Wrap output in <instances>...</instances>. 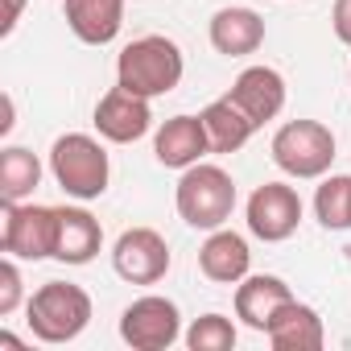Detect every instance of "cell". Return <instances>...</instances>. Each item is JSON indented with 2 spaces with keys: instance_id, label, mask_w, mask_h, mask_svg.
<instances>
[{
  "instance_id": "ac0fdd59",
  "label": "cell",
  "mask_w": 351,
  "mask_h": 351,
  "mask_svg": "<svg viewBox=\"0 0 351 351\" xmlns=\"http://www.w3.org/2000/svg\"><path fill=\"white\" fill-rule=\"evenodd\" d=\"M211 46L228 58H244V54H256L265 46V21L256 9H244V5H232V9H219L211 17Z\"/></svg>"
},
{
  "instance_id": "484cf974",
  "label": "cell",
  "mask_w": 351,
  "mask_h": 351,
  "mask_svg": "<svg viewBox=\"0 0 351 351\" xmlns=\"http://www.w3.org/2000/svg\"><path fill=\"white\" fill-rule=\"evenodd\" d=\"M0 347H9V351H21L25 343H21L17 335H9V330H0Z\"/></svg>"
},
{
  "instance_id": "4316f807",
  "label": "cell",
  "mask_w": 351,
  "mask_h": 351,
  "mask_svg": "<svg viewBox=\"0 0 351 351\" xmlns=\"http://www.w3.org/2000/svg\"><path fill=\"white\" fill-rule=\"evenodd\" d=\"M347 83H351V71H347Z\"/></svg>"
},
{
  "instance_id": "5bb4252c",
  "label": "cell",
  "mask_w": 351,
  "mask_h": 351,
  "mask_svg": "<svg viewBox=\"0 0 351 351\" xmlns=\"http://www.w3.org/2000/svg\"><path fill=\"white\" fill-rule=\"evenodd\" d=\"M199 269L207 281H219V285H240L252 269V252H248V240L240 232H228V228H215L203 248H199Z\"/></svg>"
},
{
  "instance_id": "cb8c5ba5",
  "label": "cell",
  "mask_w": 351,
  "mask_h": 351,
  "mask_svg": "<svg viewBox=\"0 0 351 351\" xmlns=\"http://www.w3.org/2000/svg\"><path fill=\"white\" fill-rule=\"evenodd\" d=\"M330 25H335V38H339L343 46H351V0H335Z\"/></svg>"
},
{
  "instance_id": "52a82bcc",
  "label": "cell",
  "mask_w": 351,
  "mask_h": 351,
  "mask_svg": "<svg viewBox=\"0 0 351 351\" xmlns=\"http://www.w3.org/2000/svg\"><path fill=\"white\" fill-rule=\"evenodd\" d=\"M120 339L132 351H165L182 339V314L169 298L161 293H145L132 306H124L120 314Z\"/></svg>"
},
{
  "instance_id": "ffe728a7",
  "label": "cell",
  "mask_w": 351,
  "mask_h": 351,
  "mask_svg": "<svg viewBox=\"0 0 351 351\" xmlns=\"http://www.w3.org/2000/svg\"><path fill=\"white\" fill-rule=\"evenodd\" d=\"M42 182V161L21 149V145H9L0 149V199L5 203H25Z\"/></svg>"
},
{
  "instance_id": "277c9868",
  "label": "cell",
  "mask_w": 351,
  "mask_h": 351,
  "mask_svg": "<svg viewBox=\"0 0 351 351\" xmlns=\"http://www.w3.org/2000/svg\"><path fill=\"white\" fill-rule=\"evenodd\" d=\"M50 173L54 182L79 199V203H91L108 191V178H112V161H108V149L87 136V132H66L54 141L50 149Z\"/></svg>"
},
{
  "instance_id": "e0dca14e",
  "label": "cell",
  "mask_w": 351,
  "mask_h": 351,
  "mask_svg": "<svg viewBox=\"0 0 351 351\" xmlns=\"http://www.w3.org/2000/svg\"><path fill=\"white\" fill-rule=\"evenodd\" d=\"M265 339L273 343V351H318L326 343V330H322L318 310L293 298V302H285L277 310V318L269 322Z\"/></svg>"
},
{
  "instance_id": "3957f363",
  "label": "cell",
  "mask_w": 351,
  "mask_h": 351,
  "mask_svg": "<svg viewBox=\"0 0 351 351\" xmlns=\"http://www.w3.org/2000/svg\"><path fill=\"white\" fill-rule=\"evenodd\" d=\"M173 203H178V215L199 228V232H215L232 219L236 211V182L223 165L199 161L191 169H182L178 191H173Z\"/></svg>"
},
{
  "instance_id": "2e32d148",
  "label": "cell",
  "mask_w": 351,
  "mask_h": 351,
  "mask_svg": "<svg viewBox=\"0 0 351 351\" xmlns=\"http://www.w3.org/2000/svg\"><path fill=\"white\" fill-rule=\"evenodd\" d=\"M104 248V228L91 211L83 207H58V240H54V261L62 265H91Z\"/></svg>"
},
{
  "instance_id": "d6986e66",
  "label": "cell",
  "mask_w": 351,
  "mask_h": 351,
  "mask_svg": "<svg viewBox=\"0 0 351 351\" xmlns=\"http://www.w3.org/2000/svg\"><path fill=\"white\" fill-rule=\"evenodd\" d=\"M199 116H203V128H207L211 153H236V149H244V145H248V136L256 132V124L240 112V104H236L232 95H223V99L207 104Z\"/></svg>"
},
{
  "instance_id": "5b68a950",
  "label": "cell",
  "mask_w": 351,
  "mask_h": 351,
  "mask_svg": "<svg viewBox=\"0 0 351 351\" xmlns=\"http://www.w3.org/2000/svg\"><path fill=\"white\" fill-rule=\"evenodd\" d=\"M273 161L289 178H322L335 161V132L318 120H289L273 132Z\"/></svg>"
},
{
  "instance_id": "7402d4cb",
  "label": "cell",
  "mask_w": 351,
  "mask_h": 351,
  "mask_svg": "<svg viewBox=\"0 0 351 351\" xmlns=\"http://www.w3.org/2000/svg\"><path fill=\"white\" fill-rule=\"evenodd\" d=\"M186 347H191V351H232V347H236V326H232V318H223V314H203V318H195L191 330H186Z\"/></svg>"
},
{
  "instance_id": "ba28073f",
  "label": "cell",
  "mask_w": 351,
  "mask_h": 351,
  "mask_svg": "<svg viewBox=\"0 0 351 351\" xmlns=\"http://www.w3.org/2000/svg\"><path fill=\"white\" fill-rule=\"evenodd\" d=\"M244 215H248V232H252L256 240L281 244V240H289V236L298 232V223H302V199H298V191L285 186V182H265V186H256V191L248 195Z\"/></svg>"
},
{
  "instance_id": "6da1fadb",
  "label": "cell",
  "mask_w": 351,
  "mask_h": 351,
  "mask_svg": "<svg viewBox=\"0 0 351 351\" xmlns=\"http://www.w3.org/2000/svg\"><path fill=\"white\" fill-rule=\"evenodd\" d=\"M182 71H186V58H182L178 42H169L161 34H145V38L128 42L116 58V83L145 99L169 95L182 83Z\"/></svg>"
},
{
  "instance_id": "8fae6325",
  "label": "cell",
  "mask_w": 351,
  "mask_h": 351,
  "mask_svg": "<svg viewBox=\"0 0 351 351\" xmlns=\"http://www.w3.org/2000/svg\"><path fill=\"white\" fill-rule=\"evenodd\" d=\"M211 153L203 116H169L153 136V157L165 169H191Z\"/></svg>"
},
{
  "instance_id": "4fadbf2b",
  "label": "cell",
  "mask_w": 351,
  "mask_h": 351,
  "mask_svg": "<svg viewBox=\"0 0 351 351\" xmlns=\"http://www.w3.org/2000/svg\"><path fill=\"white\" fill-rule=\"evenodd\" d=\"M285 302H293V289L281 277H273V273H248L236 285V318L244 326L261 330V335L269 330V322L277 318V310Z\"/></svg>"
},
{
  "instance_id": "7a4b0ae2",
  "label": "cell",
  "mask_w": 351,
  "mask_h": 351,
  "mask_svg": "<svg viewBox=\"0 0 351 351\" xmlns=\"http://www.w3.org/2000/svg\"><path fill=\"white\" fill-rule=\"evenodd\" d=\"M25 322L38 343H50V347L71 343L91 322V293L71 281H46L25 302Z\"/></svg>"
},
{
  "instance_id": "30bf717a",
  "label": "cell",
  "mask_w": 351,
  "mask_h": 351,
  "mask_svg": "<svg viewBox=\"0 0 351 351\" xmlns=\"http://www.w3.org/2000/svg\"><path fill=\"white\" fill-rule=\"evenodd\" d=\"M153 128V108L145 95L128 91V87H112L99 104H95V132L112 145H132Z\"/></svg>"
},
{
  "instance_id": "8992f818",
  "label": "cell",
  "mask_w": 351,
  "mask_h": 351,
  "mask_svg": "<svg viewBox=\"0 0 351 351\" xmlns=\"http://www.w3.org/2000/svg\"><path fill=\"white\" fill-rule=\"evenodd\" d=\"M58 240V207L42 203H5V228H0V248L17 261H46L54 256Z\"/></svg>"
},
{
  "instance_id": "d4e9b609",
  "label": "cell",
  "mask_w": 351,
  "mask_h": 351,
  "mask_svg": "<svg viewBox=\"0 0 351 351\" xmlns=\"http://www.w3.org/2000/svg\"><path fill=\"white\" fill-rule=\"evenodd\" d=\"M21 9H25V0H5V21H0V34H13L17 29V21H21Z\"/></svg>"
},
{
  "instance_id": "9a60e30c",
  "label": "cell",
  "mask_w": 351,
  "mask_h": 351,
  "mask_svg": "<svg viewBox=\"0 0 351 351\" xmlns=\"http://www.w3.org/2000/svg\"><path fill=\"white\" fill-rule=\"evenodd\" d=\"M62 17L83 46H108L124 25V0H62Z\"/></svg>"
},
{
  "instance_id": "9c48e42d",
  "label": "cell",
  "mask_w": 351,
  "mask_h": 351,
  "mask_svg": "<svg viewBox=\"0 0 351 351\" xmlns=\"http://www.w3.org/2000/svg\"><path fill=\"white\" fill-rule=\"evenodd\" d=\"M112 269L128 285H157L169 273V244L153 228H128L112 248Z\"/></svg>"
},
{
  "instance_id": "603a6c76",
  "label": "cell",
  "mask_w": 351,
  "mask_h": 351,
  "mask_svg": "<svg viewBox=\"0 0 351 351\" xmlns=\"http://www.w3.org/2000/svg\"><path fill=\"white\" fill-rule=\"evenodd\" d=\"M25 298V281H21V269H17V256H5L0 261V318H9Z\"/></svg>"
},
{
  "instance_id": "44dd1931",
  "label": "cell",
  "mask_w": 351,
  "mask_h": 351,
  "mask_svg": "<svg viewBox=\"0 0 351 351\" xmlns=\"http://www.w3.org/2000/svg\"><path fill=\"white\" fill-rule=\"evenodd\" d=\"M314 215L326 232H347L351 228V173H330L314 191Z\"/></svg>"
},
{
  "instance_id": "7c38bea8",
  "label": "cell",
  "mask_w": 351,
  "mask_h": 351,
  "mask_svg": "<svg viewBox=\"0 0 351 351\" xmlns=\"http://www.w3.org/2000/svg\"><path fill=\"white\" fill-rule=\"evenodd\" d=\"M228 95L240 104V112H244L256 128H265V124L277 120L281 108H285V79H281V71H273V66H248V71H240V79L232 83Z\"/></svg>"
}]
</instances>
